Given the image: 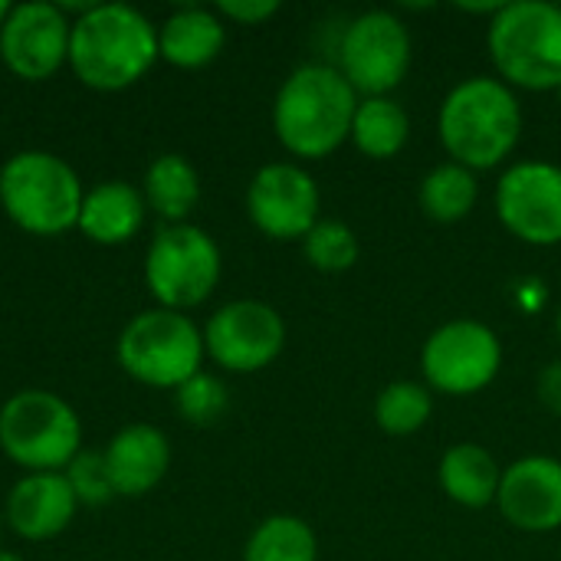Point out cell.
<instances>
[{"label": "cell", "instance_id": "obj_25", "mask_svg": "<svg viewBox=\"0 0 561 561\" xmlns=\"http://www.w3.org/2000/svg\"><path fill=\"white\" fill-rule=\"evenodd\" d=\"M434 414V391L424 381H391L375 398V421L391 437L417 434Z\"/></svg>", "mask_w": 561, "mask_h": 561}, {"label": "cell", "instance_id": "obj_30", "mask_svg": "<svg viewBox=\"0 0 561 561\" xmlns=\"http://www.w3.org/2000/svg\"><path fill=\"white\" fill-rule=\"evenodd\" d=\"M536 394L549 414L561 417V362H549L536 378Z\"/></svg>", "mask_w": 561, "mask_h": 561}, {"label": "cell", "instance_id": "obj_32", "mask_svg": "<svg viewBox=\"0 0 561 561\" xmlns=\"http://www.w3.org/2000/svg\"><path fill=\"white\" fill-rule=\"evenodd\" d=\"M0 561H23L20 556H13V552H0Z\"/></svg>", "mask_w": 561, "mask_h": 561}, {"label": "cell", "instance_id": "obj_27", "mask_svg": "<svg viewBox=\"0 0 561 561\" xmlns=\"http://www.w3.org/2000/svg\"><path fill=\"white\" fill-rule=\"evenodd\" d=\"M174 404L181 411V417L194 427H210L224 417L227 404H230V394H227V385L207 371H197L194 378H187L178 394H174Z\"/></svg>", "mask_w": 561, "mask_h": 561}, {"label": "cell", "instance_id": "obj_11", "mask_svg": "<svg viewBox=\"0 0 561 561\" xmlns=\"http://www.w3.org/2000/svg\"><path fill=\"white\" fill-rule=\"evenodd\" d=\"M500 224L529 247L561 243V164L552 161H516L500 174L496 184Z\"/></svg>", "mask_w": 561, "mask_h": 561}, {"label": "cell", "instance_id": "obj_23", "mask_svg": "<svg viewBox=\"0 0 561 561\" xmlns=\"http://www.w3.org/2000/svg\"><path fill=\"white\" fill-rule=\"evenodd\" d=\"M421 210L437 220V224H457L463 217L473 214L477 201H480V181L477 171L457 164V161H444L437 168H431L421 181L417 191Z\"/></svg>", "mask_w": 561, "mask_h": 561}, {"label": "cell", "instance_id": "obj_7", "mask_svg": "<svg viewBox=\"0 0 561 561\" xmlns=\"http://www.w3.org/2000/svg\"><path fill=\"white\" fill-rule=\"evenodd\" d=\"M204 332L174 309H148L118 335V365L141 385L181 388L204 371Z\"/></svg>", "mask_w": 561, "mask_h": 561}, {"label": "cell", "instance_id": "obj_13", "mask_svg": "<svg viewBox=\"0 0 561 561\" xmlns=\"http://www.w3.org/2000/svg\"><path fill=\"white\" fill-rule=\"evenodd\" d=\"M322 194L316 178L293 161L263 164L247 187V214L270 240H306L322 220Z\"/></svg>", "mask_w": 561, "mask_h": 561}, {"label": "cell", "instance_id": "obj_10", "mask_svg": "<svg viewBox=\"0 0 561 561\" xmlns=\"http://www.w3.org/2000/svg\"><path fill=\"white\" fill-rule=\"evenodd\" d=\"M503 368L500 335L477 319H454L434 329L421 348V375L431 391L470 398L493 385Z\"/></svg>", "mask_w": 561, "mask_h": 561}, {"label": "cell", "instance_id": "obj_19", "mask_svg": "<svg viewBox=\"0 0 561 561\" xmlns=\"http://www.w3.org/2000/svg\"><path fill=\"white\" fill-rule=\"evenodd\" d=\"M227 43V30L217 10L207 7H181L158 26V53L171 66L201 69L220 56Z\"/></svg>", "mask_w": 561, "mask_h": 561}, {"label": "cell", "instance_id": "obj_22", "mask_svg": "<svg viewBox=\"0 0 561 561\" xmlns=\"http://www.w3.org/2000/svg\"><path fill=\"white\" fill-rule=\"evenodd\" d=\"M145 204L158 210L168 224H184V217L201 201V178L184 154H161L145 171Z\"/></svg>", "mask_w": 561, "mask_h": 561}, {"label": "cell", "instance_id": "obj_20", "mask_svg": "<svg viewBox=\"0 0 561 561\" xmlns=\"http://www.w3.org/2000/svg\"><path fill=\"white\" fill-rule=\"evenodd\" d=\"M437 480L440 490L447 493V500H454L463 510H486L496 506L500 496V483H503V467L496 463V457L473 444H454L437 467Z\"/></svg>", "mask_w": 561, "mask_h": 561}, {"label": "cell", "instance_id": "obj_14", "mask_svg": "<svg viewBox=\"0 0 561 561\" xmlns=\"http://www.w3.org/2000/svg\"><path fill=\"white\" fill-rule=\"evenodd\" d=\"M72 23L59 3L33 0L10 7L0 26V56L20 79H46L69 59Z\"/></svg>", "mask_w": 561, "mask_h": 561}, {"label": "cell", "instance_id": "obj_24", "mask_svg": "<svg viewBox=\"0 0 561 561\" xmlns=\"http://www.w3.org/2000/svg\"><path fill=\"white\" fill-rule=\"evenodd\" d=\"M243 561H319V539L306 519L279 513L250 533Z\"/></svg>", "mask_w": 561, "mask_h": 561}, {"label": "cell", "instance_id": "obj_17", "mask_svg": "<svg viewBox=\"0 0 561 561\" xmlns=\"http://www.w3.org/2000/svg\"><path fill=\"white\" fill-rule=\"evenodd\" d=\"M102 457L115 496H145L164 480L171 467V444L151 424H128L112 437Z\"/></svg>", "mask_w": 561, "mask_h": 561}, {"label": "cell", "instance_id": "obj_2", "mask_svg": "<svg viewBox=\"0 0 561 561\" xmlns=\"http://www.w3.org/2000/svg\"><path fill=\"white\" fill-rule=\"evenodd\" d=\"M437 131L450 161L470 171H493L519 145V95L500 76H467L444 95Z\"/></svg>", "mask_w": 561, "mask_h": 561}, {"label": "cell", "instance_id": "obj_15", "mask_svg": "<svg viewBox=\"0 0 561 561\" xmlns=\"http://www.w3.org/2000/svg\"><path fill=\"white\" fill-rule=\"evenodd\" d=\"M496 510L503 519L533 536L561 529V460L523 457L503 470Z\"/></svg>", "mask_w": 561, "mask_h": 561}, {"label": "cell", "instance_id": "obj_6", "mask_svg": "<svg viewBox=\"0 0 561 561\" xmlns=\"http://www.w3.org/2000/svg\"><path fill=\"white\" fill-rule=\"evenodd\" d=\"M79 444V414L53 391H16L0 408V447L23 470L59 473L76 460Z\"/></svg>", "mask_w": 561, "mask_h": 561}, {"label": "cell", "instance_id": "obj_29", "mask_svg": "<svg viewBox=\"0 0 561 561\" xmlns=\"http://www.w3.org/2000/svg\"><path fill=\"white\" fill-rule=\"evenodd\" d=\"M276 10H279L276 0H220L217 3L220 16H230L233 23H247V26H256V23L270 20Z\"/></svg>", "mask_w": 561, "mask_h": 561}, {"label": "cell", "instance_id": "obj_9", "mask_svg": "<svg viewBox=\"0 0 561 561\" xmlns=\"http://www.w3.org/2000/svg\"><path fill=\"white\" fill-rule=\"evenodd\" d=\"M414 43L408 23L394 10L358 13L339 39V72L362 95H391L411 69Z\"/></svg>", "mask_w": 561, "mask_h": 561}, {"label": "cell", "instance_id": "obj_4", "mask_svg": "<svg viewBox=\"0 0 561 561\" xmlns=\"http://www.w3.org/2000/svg\"><path fill=\"white\" fill-rule=\"evenodd\" d=\"M486 46L500 79L513 89L556 92L561 85V7L549 0H510L486 26Z\"/></svg>", "mask_w": 561, "mask_h": 561}, {"label": "cell", "instance_id": "obj_5", "mask_svg": "<svg viewBox=\"0 0 561 561\" xmlns=\"http://www.w3.org/2000/svg\"><path fill=\"white\" fill-rule=\"evenodd\" d=\"M79 174L49 151H20L0 168V204L7 217L36 237H56L79 227Z\"/></svg>", "mask_w": 561, "mask_h": 561}, {"label": "cell", "instance_id": "obj_31", "mask_svg": "<svg viewBox=\"0 0 561 561\" xmlns=\"http://www.w3.org/2000/svg\"><path fill=\"white\" fill-rule=\"evenodd\" d=\"M10 7H13V3L0 0V26H3V20H7V13H10Z\"/></svg>", "mask_w": 561, "mask_h": 561}, {"label": "cell", "instance_id": "obj_28", "mask_svg": "<svg viewBox=\"0 0 561 561\" xmlns=\"http://www.w3.org/2000/svg\"><path fill=\"white\" fill-rule=\"evenodd\" d=\"M66 480L79 500V506H105L115 496V486L105 470V457L92 450H79L76 460L66 467Z\"/></svg>", "mask_w": 561, "mask_h": 561}, {"label": "cell", "instance_id": "obj_3", "mask_svg": "<svg viewBox=\"0 0 561 561\" xmlns=\"http://www.w3.org/2000/svg\"><path fill=\"white\" fill-rule=\"evenodd\" d=\"M158 56V30L128 3H92L72 23L69 62L89 89H128Z\"/></svg>", "mask_w": 561, "mask_h": 561}, {"label": "cell", "instance_id": "obj_21", "mask_svg": "<svg viewBox=\"0 0 561 561\" xmlns=\"http://www.w3.org/2000/svg\"><path fill=\"white\" fill-rule=\"evenodd\" d=\"M408 138H411V115L394 95L358 99L355 122H352V145L365 158L388 161L404 151Z\"/></svg>", "mask_w": 561, "mask_h": 561}, {"label": "cell", "instance_id": "obj_26", "mask_svg": "<svg viewBox=\"0 0 561 561\" xmlns=\"http://www.w3.org/2000/svg\"><path fill=\"white\" fill-rule=\"evenodd\" d=\"M306 260L319 273H345L358 263V233L342 220H319L302 240Z\"/></svg>", "mask_w": 561, "mask_h": 561}, {"label": "cell", "instance_id": "obj_34", "mask_svg": "<svg viewBox=\"0 0 561 561\" xmlns=\"http://www.w3.org/2000/svg\"><path fill=\"white\" fill-rule=\"evenodd\" d=\"M556 95H559V102H561V85H559V89H556Z\"/></svg>", "mask_w": 561, "mask_h": 561}, {"label": "cell", "instance_id": "obj_18", "mask_svg": "<svg viewBox=\"0 0 561 561\" xmlns=\"http://www.w3.org/2000/svg\"><path fill=\"white\" fill-rule=\"evenodd\" d=\"M145 194L125 181H102L82 197L79 230L102 247H115L131 240L145 224Z\"/></svg>", "mask_w": 561, "mask_h": 561}, {"label": "cell", "instance_id": "obj_1", "mask_svg": "<svg viewBox=\"0 0 561 561\" xmlns=\"http://www.w3.org/2000/svg\"><path fill=\"white\" fill-rule=\"evenodd\" d=\"M358 92L329 62L296 66L273 102V131L279 145L306 161L335 154L352 138Z\"/></svg>", "mask_w": 561, "mask_h": 561}, {"label": "cell", "instance_id": "obj_16", "mask_svg": "<svg viewBox=\"0 0 561 561\" xmlns=\"http://www.w3.org/2000/svg\"><path fill=\"white\" fill-rule=\"evenodd\" d=\"M76 506L79 500L66 473H30L7 496V523L16 536L43 542L72 523Z\"/></svg>", "mask_w": 561, "mask_h": 561}, {"label": "cell", "instance_id": "obj_33", "mask_svg": "<svg viewBox=\"0 0 561 561\" xmlns=\"http://www.w3.org/2000/svg\"><path fill=\"white\" fill-rule=\"evenodd\" d=\"M556 332H559V342H561V306H559V316H556Z\"/></svg>", "mask_w": 561, "mask_h": 561}, {"label": "cell", "instance_id": "obj_8", "mask_svg": "<svg viewBox=\"0 0 561 561\" xmlns=\"http://www.w3.org/2000/svg\"><path fill=\"white\" fill-rule=\"evenodd\" d=\"M220 247L194 224H164L145 256V283L161 309H194L220 283Z\"/></svg>", "mask_w": 561, "mask_h": 561}, {"label": "cell", "instance_id": "obj_12", "mask_svg": "<svg viewBox=\"0 0 561 561\" xmlns=\"http://www.w3.org/2000/svg\"><path fill=\"white\" fill-rule=\"evenodd\" d=\"M283 345L286 322L273 306L260 299H237L220 306L204 329L207 355L233 375L263 371L279 358Z\"/></svg>", "mask_w": 561, "mask_h": 561}]
</instances>
